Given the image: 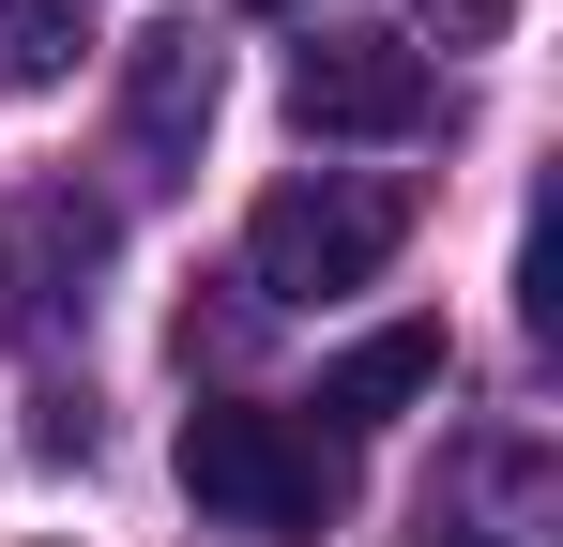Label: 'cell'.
Instances as JSON below:
<instances>
[{
	"mask_svg": "<svg viewBox=\"0 0 563 547\" xmlns=\"http://www.w3.org/2000/svg\"><path fill=\"white\" fill-rule=\"evenodd\" d=\"M168 471H184V502L213 533H260V547H320L351 517V456L320 442L305 411H260V395H198Z\"/></svg>",
	"mask_w": 563,
	"mask_h": 547,
	"instance_id": "cell-1",
	"label": "cell"
},
{
	"mask_svg": "<svg viewBox=\"0 0 563 547\" xmlns=\"http://www.w3.org/2000/svg\"><path fill=\"white\" fill-rule=\"evenodd\" d=\"M77 46H92V31H77V0H15V15H0V77H62Z\"/></svg>",
	"mask_w": 563,
	"mask_h": 547,
	"instance_id": "cell-7",
	"label": "cell"
},
{
	"mask_svg": "<svg viewBox=\"0 0 563 547\" xmlns=\"http://www.w3.org/2000/svg\"><path fill=\"white\" fill-rule=\"evenodd\" d=\"M396 244H411V198L366 168H320V182H275L244 213V289L260 304H320V289H366Z\"/></svg>",
	"mask_w": 563,
	"mask_h": 547,
	"instance_id": "cell-2",
	"label": "cell"
},
{
	"mask_svg": "<svg viewBox=\"0 0 563 547\" xmlns=\"http://www.w3.org/2000/svg\"><path fill=\"white\" fill-rule=\"evenodd\" d=\"M92 274H107V213L77 198V182H62V198H31V289H46V304H62V289L92 304Z\"/></svg>",
	"mask_w": 563,
	"mask_h": 547,
	"instance_id": "cell-6",
	"label": "cell"
},
{
	"mask_svg": "<svg viewBox=\"0 0 563 547\" xmlns=\"http://www.w3.org/2000/svg\"><path fill=\"white\" fill-rule=\"evenodd\" d=\"M427 395H442V320H380V335H351V350L320 365L305 411H320V442H335V426H396V411H427Z\"/></svg>",
	"mask_w": 563,
	"mask_h": 547,
	"instance_id": "cell-5",
	"label": "cell"
},
{
	"mask_svg": "<svg viewBox=\"0 0 563 547\" xmlns=\"http://www.w3.org/2000/svg\"><path fill=\"white\" fill-rule=\"evenodd\" d=\"M213 107H229V77H213L198 31H137L122 46V153H137V182H184L198 137H213Z\"/></svg>",
	"mask_w": 563,
	"mask_h": 547,
	"instance_id": "cell-4",
	"label": "cell"
},
{
	"mask_svg": "<svg viewBox=\"0 0 563 547\" xmlns=\"http://www.w3.org/2000/svg\"><path fill=\"white\" fill-rule=\"evenodd\" d=\"M289 122L305 137H427V46H396V31L289 46Z\"/></svg>",
	"mask_w": 563,
	"mask_h": 547,
	"instance_id": "cell-3",
	"label": "cell"
},
{
	"mask_svg": "<svg viewBox=\"0 0 563 547\" xmlns=\"http://www.w3.org/2000/svg\"><path fill=\"white\" fill-rule=\"evenodd\" d=\"M411 15H427L442 46H503V31H518V0H411Z\"/></svg>",
	"mask_w": 563,
	"mask_h": 547,
	"instance_id": "cell-8",
	"label": "cell"
},
{
	"mask_svg": "<svg viewBox=\"0 0 563 547\" xmlns=\"http://www.w3.org/2000/svg\"><path fill=\"white\" fill-rule=\"evenodd\" d=\"M244 15H305V0H244Z\"/></svg>",
	"mask_w": 563,
	"mask_h": 547,
	"instance_id": "cell-9",
	"label": "cell"
}]
</instances>
